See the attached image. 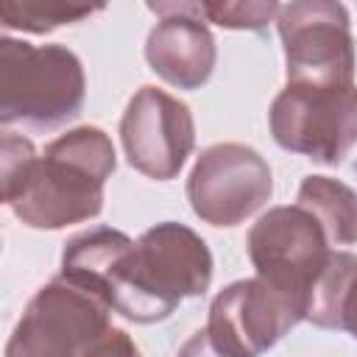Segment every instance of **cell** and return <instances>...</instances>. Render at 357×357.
I'll return each mask as SVG.
<instances>
[{
    "label": "cell",
    "instance_id": "6da1fadb",
    "mask_svg": "<svg viewBox=\"0 0 357 357\" xmlns=\"http://www.w3.org/2000/svg\"><path fill=\"white\" fill-rule=\"evenodd\" d=\"M0 153L3 201L31 229H64L98 218L103 187L117 167L109 134L95 126L56 137L42 156L31 139L6 131Z\"/></svg>",
    "mask_w": 357,
    "mask_h": 357
},
{
    "label": "cell",
    "instance_id": "7a4b0ae2",
    "mask_svg": "<svg viewBox=\"0 0 357 357\" xmlns=\"http://www.w3.org/2000/svg\"><path fill=\"white\" fill-rule=\"evenodd\" d=\"M212 251L190 226L165 220L142 231L112 296V312L134 324H156L184 298H198L212 282Z\"/></svg>",
    "mask_w": 357,
    "mask_h": 357
},
{
    "label": "cell",
    "instance_id": "3957f363",
    "mask_svg": "<svg viewBox=\"0 0 357 357\" xmlns=\"http://www.w3.org/2000/svg\"><path fill=\"white\" fill-rule=\"evenodd\" d=\"M86 78L81 59L64 45L0 39V123L47 131L84 109Z\"/></svg>",
    "mask_w": 357,
    "mask_h": 357
},
{
    "label": "cell",
    "instance_id": "277c9868",
    "mask_svg": "<svg viewBox=\"0 0 357 357\" xmlns=\"http://www.w3.org/2000/svg\"><path fill=\"white\" fill-rule=\"evenodd\" d=\"M268 123L279 148L335 167L357 145V86L287 84Z\"/></svg>",
    "mask_w": 357,
    "mask_h": 357
},
{
    "label": "cell",
    "instance_id": "5b68a950",
    "mask_svg": "<svg viewBox=\"0 0 357 357\" xmlns=\"http://www.w3.org/2000/svg\"><path fill=\"white\" fill-rule=\"evenodd\" d=\"M109 329L112 310L56 276L28 301L6 343V357H86Z\"/></svg>",
    "mask_w": 357,
    "mask_h": 357
},
{
    "label": "cell",
    "instance_id": "8992f818",
    "mask_svg": "<svg viewBox=\"0 0 357 357\" xmlns=\"http://www.w3.org/2000/svg\"><path fill=\"white\" fill-rule=\"evenodd\" d=\"M279 39L287 84L349 86L354 84V39L343 3L293 0L279 6Z\"/></svg>",
    "mask_w": 357,
    "mask_h": 357
},
{
    "label": "cell",
    "instance_id": "52a82bcc",
    "mask_svg": "<svg viewBox=\"0 0 357 357\" xmlns=\"http://www.w3.org/2000/svg\"><path fill=\"white\" fill-rule=\"evenodd\" d=\"M245 245L257 276L304 312L310 287L329 257L321 223L298 204L273 206L248 229Z\"/></svg>",
    "mask_w": 357,
    "mask_h": 357
},
{
    "label": "cell",
    "instance_id": "ba28073f",
    "mask_svg": "<svg viewBox=\"0 0 357 357\" xmlns=\"http://www.w3.org/2000/svg\"><path fill=\"white\" fill-rule=\"evenodd\" d=\"M273 195V176L251 145L218 142L201 151L190 176L187 198L209 226H237L259 212Z\"/></svg>",
    "mask_w": 357,
    "mask_h": 357
},
{
    "label": "cell",
    "instance_id": "9c48e42d",
    "mask_svg": "<svg viewBox=\"0 0 357 357\" xmlns=\"http://www.w3.org/2000/svg\"><path fill=\"white\" fill-rule=\"evenodd\" d=\"M120 139L128 165L156 181L181 173L195 148V123L184 100L159 86H139L120 120Z\"/></svg>",
    "mask_w": 357,
    "mask_h": 357
},
{
    "label": "cell",
    "instance_id": "30bf717a",
    "mask_svg": "<svg viewBox=\"0 0 357 357\" xmlns=\"http://www.w3.org/2000/svg\"><path fill=\"white\" fill-rule=\"evenodd\" d=\"M304 312L259 276L226 284L209 304L206 332L229 357H259L276 346Z\"/></svg>",
    "mask_w": 357,
    "mask_h": 357
},
{
    "label": "cell",
    "instance_id": "8fae6325",
    "mask_svg": "<svg viewBox=\"0 0 357 357\" xmlns=\"http://www.w3.org/2000/svg\"><path fill=\"white\" fill-rule=\"evenodd\" d=\"M159 17L145 39L151 70L176 89H201L218 61L215 36L201 17V3H148Z\"/></svg>",
    "mask_w": 357,
    "mask_h": 357
},
{
    "label": "cell",
    "instance_id": "7c38bea8",
    "mask_svg": "<svg viewBox=\"0 0 357 357\" xmlns=\"http://www.w3.org/2000/svg\"><path fill=\"white\" fill-rule=\"evenodd\" d=\"M131 251H134V240L120 229H112V226L86 229L64 243L59 276L92 293L112 310V296Z\"/></svg>",
    "mask_w": 357,
    "mask_h": 357
},
{
    "label": "cell",
    "instance_id": "4fadbf2b",
    "mask_svg": "<svg viewBox=\"0 0 357 357\" xmlns=\"http://www.w3.org/2000/svg\"><path fill=\"white\" fill-rule=\"evenodd\" d=\"M296 204L321 223L329 245L357 243V192L340 178L307 176L298 187Z\"/></svg>",
    "mask_w": 357,
    "mask_h": 357
},
{
    "label": "cell",
    "instance_id": "5bb4252c",
    "mask_svg": "<svg viewBox=\"0 0 357 357\" xmlns=\"http://www.w3.org/2000/svg\"><path fill=\"white\" fill-rule=\"evenodd\" d=\"M354 276H357V257L349 251H329L321 273L310 287L304 321L321 329H340V304Z\"/></svg>",
    "mask_w": 357,
    "mask_h": 357
},
{
    "label": "cell",
    "instance_id": "9a60e30c",
    "mask_svg": "<svg viewBox=\"0 0 357 357\" xmlns=\"http://www.w3.org/2000/svg\"><path fill=\"white\" fill-rule=\"evenodd\" d=\"M103 11V6H84L67 0H0V20L6 28L47 33L61 25H75Z\"/></svg>",
    "mask_w": 357,
    "mask_h": 357
},
{
    "label": "cell",
    "instance_id": "2e32d148",
    "mask_svg": "<svg viewBox=\"0 0 357 357\" xmlns=\"http://www.w3.org/2000/svg\"><path fill=\"white\" fill-rule=\"evenodd\" d=\"M201 17L204 22H215L220 28H231V31H265L276 17H279V3L268 0V3H201Z\"/></svg>",
    "mask_w": 357,
    "mask_h": 357
},
{
    "label": "cell",
    "instance_id": "e0dca14e",
    "mask_svg": "<svg viewBox=\"0 0 357 357\" xmlns=\"http://www.w3.org/2000/svg\"><path fill=\"white\" fill-rule=\"evenodd\" d=\"M86 357H139V349L137 343L131 340V335L126 329H117L112 326L95 346Z\"/></svg>",
    "mask_w": 357,
    "mask_h": 357
},
{
    "label": "cell",
    "instance_id": "ac0fdd59",
    "mask_svg": "<svg viewBox=\"0 0 357 357\" xmlns=\"http://www.w3.org/2000/svg\"><path fill=\"white\" fill-rule=\"evenodd\" d=\"M176 357H229V354H223V351L212 343V337H209L206 329H198V332H192V335L187 337V343L178 349Z\"/></svg>",
    "mask_w": 357,
    "mask_h": 357
},
{
    "label": "cell",
    "instance_id": "d6986e66",
    "mask_svg": "<svg viewBox=\"0 0 357 357\" xmlns=\"http://www.w3.org/2000/svg\"><path fill=\"white\" fill-rule=\"evenodd\" d=\"M340 329L357 340V276H354V282L346 290V298L340 304Z\"/></svg>",
    "mask_w": 357,
    "mask_h": 357
}]
</instances>
